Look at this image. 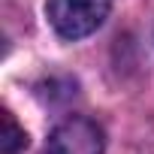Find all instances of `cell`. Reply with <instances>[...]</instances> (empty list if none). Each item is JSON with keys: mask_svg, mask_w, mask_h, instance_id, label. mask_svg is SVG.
Masks as SVG:
<instances>
[{"mask_svg": "<svg viewBox=\"0 0 154 154\" xmlns=\"http://www.w3.org/2000/svg\"><path fill=\"white\" fill-rule=\"evenodd\" d=\"M0 121H3V127H0V154H18L27 145V133L15 124L9 109L0 112Z\"/></svg>", "mask_w": 154, "mask_h": 154, "instance_id": "obj_3", "label": "cell"}, {"mask_svg": "<svg viewBox=\"0 0 154 154\" xmlns=\"http://www.w3.org/2000/svg\"><path fill=\"white\" fill-rule=\"evenodd\" d=\"M109 6H112L109 0H48L45 15H48L51 27L57 30V36L82 39L106 21Z\"/></svg>", "mask_w": 154, "mask_h": 154, "instance_id": "obj_1", "label": "cell"}, {"mask_svg": "<svg viewBox=\"0 0 154 154\" xmlns=\"http://www.w3.org/2000/svg\"><path fill=\"white\" fill-rule=\"evenodd\" d=\"M42 154H103V130L88 118H66L51 130Z\"/></svg>", "mask_w": 154, "mask_h": 154, "instance_id": "obj_2", "label": "cell"}]
</instances>
